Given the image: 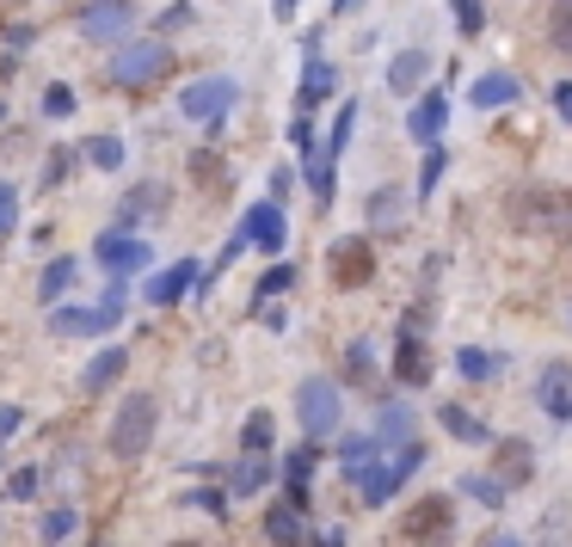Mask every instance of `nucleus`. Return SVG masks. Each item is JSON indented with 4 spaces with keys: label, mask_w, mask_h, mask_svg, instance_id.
<instances>
[{
    "label": "nucleus",
    "mask_w": 572,
    "mask_h": 547,
    "mask_svg": "<svg viewBox=\"0 0 572 547\" xmlns=\"http://www.w3.org/2000/svg\"><path fill=\"white\" fill-rule=\"evenodd\" d=\"M511 221L541 240H572V191L567 185H524L511 191Z\"/></svg>",
    "instance_id": "1"
},
{
    "label": "nucleus",
    "mask_w": 572,
    "mask_h": 547,
    "mask_svg": "<svg viewBox=\"0 0 572 547\" xmlns=\"http://www.w3.org/2000/svg\"><path fill=\"white\" fill-rule=\"evenodd\" d=\"M124 314H130V289H124V277H111L93 308H75V301L49 308V332H56V339H99V332H117Z\"/></svg>",
    "instance_id": "2"
},
{
    "label": "nucleus",
    "mask_w": 572,
    "mask_h": 547,
    "mask_svg": "<svg viewBox=\"0 0 572 547\" xmlns=\"http://www.w3.org/2000/svg\"><path fill=\"white\" fill-rule=\"evenodd\" d=\"M155 424H160L155 394H130L124 407L111 412V431H105L111 455H117V461H142V455H148V443H155Z\"/></svg>",
    "instance_id": "3"
},
{
    "label": "nucleus",
    "mask_w": 572,
    "mask_h": 547,
    "mask_svg": "<svg viewBox=\"0 0 572 547\" xmlns=\"http://www.w3.org/2000/svg\"><path fill=\"white\" fill-rule=\"evenodd\" d=\"M234 105H240V80L234 75H203L179 93V117H186V124H203V129H222L234 117Z\"/></svg>",
    "instance_id": "4"
},
{
    "label": "nucleus",
    "mask_w": 572,
    "mask_h": 547,
    "mask_svg": "<svg viewBox=\"0 0 572 547\" xmlns=\"http://www.w3.org/2000/svg\"><path fill=\"white\" fill-rule=\"evenodd\" d=\"M339 381H326V376H309L302 388H295V419H302V431H309V443L333 437L339 431Z\"/></svg>",
    "instance_id": "5"
},
{
    "label": "nucleus",
    "mask_w": 572,
    "mask_h": 547,
    "mask_svg": "<svg viewBox=\"0 0 572 547\" xmlns=\"http://www.w3.org/2000/svg\"><path fill=\"white\" fill-rule=\"evenodd\" d=\"M160 68H172L167 62V44H160V37H130V44L111 49V68H105V75H111V87H148Z\"/></svg>",
    "instance_id": "6"
},
{
    "label": "nucleus",
    "mask_w": 572,
    "mask_h": 547,
    "mask_svg": "<svg viewBox=\"0 0 572 547\" xmlns=\"http://www.w3.org/2000/svg\"><path fill=\"white\" fill-rule=\"evenodd\" d=\"M80 37H93V44H130V25H136V7H130V0H87V7H80Z\"/></svg>",
    "instance_id": "7"
},
{
    "label": "nucleus",
    "mask_w": 572,
    "mask_h": 547,
    "mask_svg": "<svg viewBox=\"0 0 572 547\" xmlns=\"http://www.w3.org/2000/svg\"><path fill=\"white\" fill-rule=\"evenodd\" d=\"M326 265H333V283H339V289H363V283L375 277V247L363 235H345V240H333Z\"/></svg>",
    "instance_id": "8"
},
{
    "label": "nucleus",
    "mask_w": 572,
    "mask_h": 547,
    "mask_svg": "<svg viewBox=\"0 0 572 547\" xmlns=\"http://www.w3.org/2000/svg\"><path fill=\"white\" fill-rule=\"evenodd\" d=\"M93 252H99V265H111V277H136L142 265H155V252H148V240H136V235H117V228H105Z\"/></svg>",
    "instance_id": "9"
},
{
    "label": "nucleus",
    "mask_w": 572,
    "mask_h": 547,
    "mask_svg": "<svg viewBox=\"0 0 572 547\" xmlns=\"http://www.w3.org/2000/svg\"><path fill=\"white\" fill-rule=\"evenodd\" d=\"M382 449H388V443L375 437V431H357V437H345V443H339V468H345V480H351V486L375 480V474L388 468Z\"/></svg>",
    "instance_id": "10"
},
{
    "label": "nucleus",
    "mask_w": 572,
    "mask_h": 547,
    "mask_svg": "<svg viewBox=\"0 0 572 547\" xmlns=\"http://www.w3.org/2000/svg\"><path fill=\"white\" fill-rule=\"evenodd\" d=\"M406 209H413V197H406L401 185H382V191H370L363 216H370L375 235H401V228H406Z\"/></svg>",
    "instance_id": "11"
},
{
    "label": "nucleus",
    "mask_w": 572,
    "mask_h": 547,
    "mask_svg": "<svg viewBox=\"0 0 572 547\" xmlns=\"http://www.w3.org/2000/svg\"><path fill=\"white\" fill-rule=\"evenodd\" d=\"M449 523H456L449 499H418L413 511H406V542H444Z\"/></svg>",
    "instance_id": "12"
},
{
    "label": "nucleus",
    "mask_w": 572,
    "mask_h": 547,
    "mask_svg": "<svg viewBox=\"0 0 572 547\" xmlns=\"http://www.w3.org/2000/svg\"><path fill=\"white\" fill-rule=\"evenodd\" d=\"M444 124H449V93H425V99L413 105V117H406V136H413L418 148H437Z\"/></svg>",
    "instance_id": "13"
},
{
    "label": "nucleus",
    "mask_w": 572,
    "mask_h": 547,
    "mask_svg": "<svg viewBox=\"0 0 572 547\" xmlns=\"http://www.w3.org/2000/svg\"><path fill=\"white\" fill-rule=\"evenodd\" d=\"M198 259H179V265H167V271H155V277H148V301H155V308H172V301H186L191 296V283H198Z\"/></svg>",
    "instance_id": "14"
},
{
    "label": "nucleus",
    "mask_w": 572,
    "mask_h": 547,
    "mask_svg": "<svg viewBox=\"0 0 572 547\" xmlns=\"http://www.w3.org/2000/svg\"><path fill=\"white\" fill-rule=\"evenodd\" d=\"M247 240L259 252H271V259H278L283 240H290V228H283V204H253L247 209Z\"/></svg>",
    "instance_id": "15"
},
{
    "label": "nucleus",
    "mask_w": 572,
    "mask_h": 547,
    "mask_svg": "<svg viewBox=\"0 0 572 547\" xmlns=\"http://www.w3.org/2000/svg\"><path fill=\"white\" fill-rule=\"evenodd\" d=\"M541 412L548 419H572V363H548L541 369Z\"/></svg>",
    "instance_id": "16"
},
{
    "label": "nucleus",
    "mask_w": 572,
    "mask_h": 547,
    "mask_svg": "<svg viewBox=\"0 0 572 547\" xmlns=\"http://www.w3.org/2000/svg\"><path fill=\"white\" fill-rule=\"evenodd\" d=\"M394 376H401L406 388H425V381H431V363H425V339H418L413 327L401 332V351H394Z\"/></svg>",
    "instance_id": "17"
},
{
    "label": "nucleus",
    "mask_w": 572,
    "mask_h": 547,
    "mask_svg": "<svg viewBox=\"0 0 572 547\" xmlns=\"http://www.w3.org/2000/svg\"><path fill=\"white\" fill-rule=\"evenodd\" d=\"M265 535H271V547H302V542H309V529H302V511H295L290 499H283V504H265Z\"/></svg>",
    "instance_id": "18"
},
{
    "label": "nucleus",
    "mask_w": 572,
    "mask_h": 547,
    "mask_svg": "<svg viewBox=\"0 0 572 547\" xmlns=\"http://www.w3.org/2000/svg\"><path fill=\"white\" fill-rule=\"evenodd\" d=\"M517 99H524V87L511 75H480L474 87H468V105L474 111H498V105H517Z\"/></svg>",
    "instance_id": "19"
},
{
    "label": "nucleus",
    "mask_w": 572,
    "mask_h": 547,
    "mask_svg": "<svg viewBox=\"0 0 572 547\" xmlns=\"http://www.w3.org/2000/svg\"><path fill=\"white\" fill-rule=\"evenodd\" d=\"M425 75H431V56H425V49H401V56L388 62V87H394L401 99H413V87Z\"/></svg>",
    "instance_id": "20"
},
{
    "label": "nucleus",
    "mask_w": 572,
    "mask_h": 547,
    "mask_svg": "<svg viewBox=\"0 0 572 547\" xmlns=\"http://www.w3.org/2000/svg\"><path fill=\"white\" fill-rule=\"evenodd\" d=\"M333 87H339V75H333V62H321V56H309V75H302V93H295V105L314 111L333 99Z\"/></svg>",
    "instance_id": "21"
},
{
    "label": "nucleus",
    "mask_w": 572,
    "mask_h": 547,
    "mask_svg": "<svg viewBox=\"0 0 572 547\" xmlns=\"http://www.w3.org/2000/svg\"><path fill=\"white\" fill-rule=\"evenodd\" d=\"M498 474H505V486H524L529 474H536V449H529L524 437H505L498 443Z\"/></svg>",
    "instance_id": "22"
},
{
    "label": "nucleus",
    "mask_w": 572,
    "mask_h": 547,
    "mask_svg": "<svg viewBox=\"0 0 572 547\" xmlns=\"http://www.w3.org/2000/svg\"><path fill=\"white\" fill-rule=\"evenodd\" d=\"M302 155H309V191H314V204H333V148H326V141H309Z\"/></svg>",
    "instance_id": "23"
},
{
    "label": "nucleus",
    "mask_w": 572,
    "mask_h": 547,
    "mask_svg": "<svg viewBox=\"0 0 572 547\" xmlns=\"http://www.w3.org/2000/svg\"><path fill=\"white\" fill-rule=\"evenodd\" d=\"M75 277H80V265L63 252V259H49V265H44V277H37V296H44L49 308H63V289H68Z\"/></svg>",
    "instance_id": "24"
},
{
    "label": "nucleus",
    "mask_w": 572,
    "mask_h": 547,
    "mask_svg": "<svg viewBox=\"0 0 572 547\" xmlns=\"http://www.w3.org/2000/svg\"><path fill=\"white\" fill-rule=\"evenodd\" d=\"M375 437H382V443H394V449L418 443V437H413V412H406L401 400H388V407H382V419H375Z\"/></svg>",
    "instance_id": "25"
},
{
    "label": "nucleus",
    "mask_w": 572,
    "mask_h": 547,
    "mask_svg": "<svg viewBox=\"0 0 572 547\" xmlns=\"http://www.w3.org/2000/svg\"><path fill=\"white\" fill-rule=\"evenodd\" d=\"M437 419H444V431L456 443H493V431H486V424H480L468 407H437Z\"/></svg>",
    "instance_id": "26"
},
{
    "label": "nucleus",
    "mask_w": 572,
    "mask_h": 547,
    "mask_svg": "<svg viewBox=\"0 0 572 547\" xmlns=\"http://www.w3.org/2000/svg\"><path fill=\"white\" fill-rule=\"evenodd\" d=\"M80 160H93L99 172H117L130 160V148L117 136H87V141H80Z\"/></svg>",
    "instance_id": "27"
},
{
    "label": "nucleus",
    "mask_w": 572,
    "mask_h": 547,
    "mask_svg": "<svg viewBox=\"0 0 572 547\" xmlns=\"http://www.w3.org/2000/svg\"><path fill=\"white\" fill-rule=\"evenodd\" d=\"M124 363H130V357H124V344H111V351H99V357L87 363V376H80V381L99 394V388H111V381H117V369H124Z\"/></svg>",
    "instance_id": "28"
},
{
    "label": "nucleus",
    "mask_w": 572,
    "mask_h": 547,
    "mask_svg": "<svg viewBox=\"0 0 572 547\" xmlns=\"http://www.w3.org/2000/svg\"><path fill=\"white\" fill-rule=\"evenodd\" d=\"M498 363H505V357L480 351V344H462V351H456V369H462L468 381H493V376H498Z\"/></svg>",
    "instance_id": "29"
},
{
    "label": "nucleus",
    "mask_w": 572,
    "mask_h": 547,
    "mask_svg": "<svg viewBox=\"0 0 572 547\" xmlns=\"http://www.w3.org/2000/svg\"><path fill=\"white\" fill-rule=\"evenodd\" d=\"M357 117H363V105H357V99H345V105H339V117H333V136H326L333 160H339L345 148H351V129H357Z\"/></svg>",
    "instance_id": "30"
},
{
    "label": "nucleus",
    "mask_w": 572,
    "mask_h": 547,
    "mask_svg": "<svg viewBox=\"0 0 572 547\" xmlns=\"http://www.w3.org/2000/svg\"><path fill=\"white\" fill-rule=\"evenodd\" d=\"M345 376H351V381H370L375 376V344L370 339H351V344H345Z\"/></svg>",
    "instance_id": "31"
},
{
    "label": "nucleus",
    "mask_w": 572,
    "mask_h": 547,
    "mask_svg": "<svg viewBox=\"0 0 572 547\" xmlns=\"http://www.w3.org/2000/svg\"><path fill=\"white\" fill-rule=\"evenodd\" d=\"M265 480H271V461H259V455H247L234 468V492H265Z\"/></svg>",
    "instance_id": "32"
},
{
    "label": "nucleus",
    "mask_w": 572,
    "mask_h": 547,
    "mask_svg": "<svg viewBox=\"0 0 572 547\" xmlns=\"http://www.w3.org/2000/svg\"><path fill=\"white\" fill-rule=\"evenodd\" d=\"M240 449H247V455L271 449V412H253V419H247V431H240Z\"/></svg>",
    "instance_id": "33"
},
{
    "label": "nucleus",
    "mask_w": 572,
    "mask_h": 547,
    "mask_svg": "<svg viewBox=\"0 0 572 547\" xmlns=\"http://www.w3.org/2000/svg\"><path fill=\"white\" fill-rule=\"evenodd\" d=\"M462 492H468V499H480L486 511H498V504H505V486H498V480H486V474H468V480H462Z\"/></svg>",
    "instance_id": "34"
},
{
    "label": "nucleus",
    "mask_w": 572,
    "mask_h": 547,
    "mask_svg": "<svg viewBox=\"0 0 572 547\" xmlns=\"http://www.w3.org/2000/svg\"><path fill=\"white\" fill-rule=\"evenodd\" d=\"M548 37H554L560 49H572V0H554V7H548Z\"/></svg>",
    "instance_id": "35"
},
{
    "label": "nucleus",
    "mask_w": 572,
    "mask_h": 547,
    "mask_svg": "<svg viewBox=\"0 0 572 547\" xmlns=\"http://www.w3.org/2000/svg\"><path fill=\"white\" fill-rule=\"evenodd\" d=\"M444 167H449V155H444V148H425V167H418V197H431V191H437Z\"/></svg>",
    "instance_id": "36"
},
{
    "label": "nucleus",
    "mask_w": 572,
    "mask_h": 547,
    "mask_svg": "<svg viewBox=\"0 0 572 547\" xmlns=\"http://www.w3.org/2000/svg\"><path fill=\"white\" fill-rule=\"evenodd\" d=\"M449 13H456V25H462V37H474L480 25H486V7H480V0H449Z\"/></svg>",
    "instance_id": "37"
},
{
    "label": "nucleus",
    "mask_w": 572,
    "mask_h": 547,
    "mask_svg": "<svg viewBox=\"0 0 572 547\" xmlns=\"http://www.w3.org/2000/svg\"><path fill=\"white\" fill-rule=\"evenodd\" d=\"M44 117H75V87H44Z\"/></svg>",
    "instance_id": "38"
},
{
    "label": "nucleus",
    "mask_w": 572,
    "mask_h": 547,
    "mask_svg": "<svg viewBox=\"0 0 572 547\" xmlns=\"http://www.w3.org/2000/svg\"><path fill=\"white\" fill-rule=\"evenodd\" d=\"M19 228V185H7V179H0V240L13 235Z\"/></svg>",
    "instance_id": "39"
},
{
    "label": "nucleus",
    "mask_w": 572,
    "mask_h": 547,
    "mask_svg": "<svg viewBox=\"0 0 572 547\" xmlns=\"http://www.w3.org/2000/svg\"><path fill=\"white\" fill-rule=\"evenodd\" d=\"M290 283H295V271H290V265H278V271H271V277L259 283V308H265V301H271V296H283Z\"/></svg>",
    "instance_id": "40"
},
{
    "label": "nucleus",
    "mask_w": 572,
    "mask_h": 547,
    "mask_svg": "<svg viewBox=\"0 0 572 547\" xmlns=\"http://www.w3.org/2000/svg\"><path fill=\"white\" fill-rule=\"evenodd\" d=\"M68 529H75V511H68V504H63V511H49V516H44V542H63Z\"/></svg>",
    "instance_id": "41"
},
{
    "label": "nucleus",
    "mask_w": 572,
    "mask_h": 547,
    "mask_svg": "<svg viewBox=\"0 0 572 547\" xmlns=\"http://www.w3.org/2000/svg\"><path fill=\"white\" fill-rule=\"evenodd\" d=\"M191 504L210 511V516H222V511H228V492H191Z\"/></svg>",
    "instance_id": "42"
},
{
    "label": "nucleus",
    "mask_w": 572,
    "mask_h": 547,
    "mask_svg": "<svg viewBox=\"0 0 572 547\" xmlns=\"http://www.w3.org/2000/svg\"><path fill=\"white\" fill-rule=\"evenodd\" d=\"M191 167H198V185H210V179H222V172H216L222 160H216V155H191Z\"/></svg>",
    "instance_id": "43"
},
{
    "label": "nucleus",
    "mask_w": 572,
    "mask_h": 547,
    "mask_svg": "<svg viewBox=\"0 0 572 547\" xmlns=\"http://www.w3.org/2000/svg\"><path fill=\"white\" fill-rule=\"evenodd\" d=\"M7 486H13V499H32V492H37V474H32V468H19Z\"/></svg>",
    "instance_id": "44"
},
{
    "label": "nucleus",
    "mask_w": 572,
    "mask_h": 547,
    "mask_svg": "<svg viewBox=\"0 0 572 547\" xmlns=\"http://www.w3.org/2000/svg\"><path fill=\"white\" fill-rule=\"evenodd\" d=\"M554 111H560V124H572V80H560V87H554Z\"/></svg>",
    "instance_id": "45"
},
{
    "label": "nucleus",
    "mask_w": 572,
    "mask_h": 547,
    "mask_svg": "<svg viewBox=\"0 0 572 547\" xmlns=\"http://www.w3.org/2000/svg\"><path fill=\"white\" fill-rule=\"evenodd\" d=\"M19 419H25V412H19V407H0V443H7V437H13V431H19Z\"/></svg>",
    "instance_id": "46"
},
{
    "label": "nucleus",
    "mask_w": 572,
    "mask_h": 547,
    "mask_svg": "<svg viewBox=\"0 0 572 547\" xmlns=\"http://www.w3.org/2000/svg\"><path fill=\"white\" fill-rule=\"evenodd\" d=\"M480 547H524V542H517V535H505V529H493V535H486Z\"/></svg>",
    "instance_id": "47"
},
{
    "label": "nucleus",
    "mask_w": 572,
    "mask_h": 547,
    "mask_svg": "<svg viewBox=\"0 0 572 547\" xmlns=\"http://www.w3.org/2000/svg\"><path fill=\"white\" fill-rule=\"evenodd\" d=\"M271 7H278V19H295V7H302V0H271Z\"/></svg>",
    "instance_id": "48"
},
{
    "label": "nucleus",
    "mask_w": 572,
    "mask_h": 547,
    "mask_svg": "<svg viewBox=\"0 0 572 547\" xmlns=\"http://www.w3.org/2000/svg\"><path fill=\"white\" fill-rule=\"evenodd\" d=\"M351 7H357V0H333V13H339V19H345V13H351Z\"/></svg>",
    "instance_id": "49"
},
{
    "label": "nucleus",
    "mask_w": 572,
    "mask_h": 547,
    "mask_svg": "<svg viewBox=\"0 0 572 547\" xmlns=\"http://www.w3.org/2000/svg\"><path fill=\"white\" fill-rule=\"evenodd\" d=\"M321 547H339V535H326V542H321Z\"/></svg>",
    "instance_id": "50"
},
{
    "label": "nucleus",
    "mask_w": 572,
    "mask_h": 547,
    "mask_svg": "<svg viewBox=\"0 0 572 547\" xmlns=\"http://www.w3.org/2000/svg\"><path fill=\"white\" fill-rule=\"evenodd\" d=\"M179 547H191V542H179Z\"/></svg>",
    "instance_id": "51"
}]
</instances>
